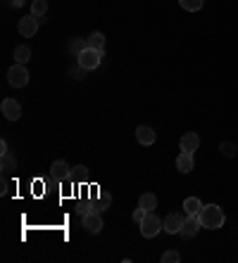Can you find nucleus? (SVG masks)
Listing matches in <instances>:
<instances>
[{"label": "nucleus", "instance_id": "nucleus-1", "mask_svg": "<svg viewBox=\"0 0 238 263\" xmlns=\"http://www.w3.org/2000/svg\"><path fill=\"white\" fill-rule=\"evenodd\" d=\"M198 218L200 223H203V228H207V230H217V228H222L224 225V209H219L217 204H205L203 209L198 211Z\"/></svg>", "mask_w": 238, "mask_h": 263}, {"label": "nucleus", "instance_id": "nucleus-2", "mask_svg": "<svg viewBox=\"0 0 238 263\" xmlns=\"http://www.w3.org/2000/svg\"><path fill=\"white\" fill-rule=\"evenodd\" d=\"M138 225H141V235L143 237H148V240H150V237H157L160 232L165 230V221H162L155 211H148L145 218H143Z\"/></svg>", "mask_w": 238, "mask_h": 263}, {"label": "nucleus", "instance_id": "nucleus-3", "mask_svg": "<svg viewBox=\"0 0 238 263\" xmlns=\"http://www.w3.org/2000/svg\"><path fill=\"white\" fill-rule=\"evenodd\" d=\"M103 57H105V50H95V47H91V45H88L81 55H76V60H79V67H81L84 71L98 69V67H100V62H103Z\"/></svg>", "mask_w": 238, "mask_h": 263}, {"label": "nucleus", "instance_id": "nucleus-4", "mask_svg": "<svg viewBox=\"0 0 238 263\" xmlns=\"http://www.w3.org/2000/svg\"><path fill=\"white\" fill-rule=\"evenodd\" d=\"M8 83L12 88H24V85L29 83V71L24 64H12L8 69Z\"/></svg>", "mask_w": 238, "mask_h": 263}, {"label": "nucleus", "instance_id": "nucleus-5", "mask_svg": "<svg viewBox=\"0 0 238 263\" xmlns=\"http://www.w3.org/2000/svg\"><path fill=\"white\" fill-rule=\"evenodd\" d=\"M17 29H19V33H22L24 38H31V36H36V31H38V17H33V15L22 17Z\"/></svg>", "mask_w": 238, "mask_h": 263}, {"label": "nucleus", "instance_id": "nucleus-6", "mask_svg": "<svg viewBox=\"0 0 238 263\" xmlns=\"http://www.w3.org/2000/svg\"><path fill=\"white\" fill-rule=\"evenodd\" d=\"M200 228H203V223H200L198 214H193V216H186V223H183V228H181L179 235H181L183 240H186V237H195Z\"/></svg>", "mask_w": 238, "mask_h": 263}, {"label": "nucleus", "instance_id": "nucleus-7", "mask_svg": "<svg viewBox=\"0 0 238 263\" xmlns=\"http://www.w3.org/2000/svg\"><path fill=\"white\" fill-rule=\"evenodd\" d=\"M183 223H186V218H183V214H169V216L165 218V230L169 232V235H179L183 228Z\"/></svg>", "mask_w": 238, "mask_h": 263}, {"label": "nucleus", "instance_id": "nucleus-8", "mask_svg": "<svg viewBox=\"0 0 238 263\" xmlns=\"http://www.w3.org/2000/svg\"><path fill=\"white\" fill-rule=\"evenodd\" d=\"M3 114H5V119H10V121H17L19 116H22V104L17 100H12V97H8V100H3Z\"/></svg>", "mask_w": 238, "mask_h": 263}, {"label": "nucleus", "instance_id": "nucleus-9", "mask_svg": "<svg viewBox=\"0 0 238 263\" xmlns=\"http://www.w3.org/2000/svg\"><path fill=\"white\" fill-rule=\"evenodd\" d=\"M69 173H71L69 164L62 162V159L53 162V166H50V176H53V178H57V180H69Z\"/></svg>", "mask_w": 238, "mask_h": 263}, {"label": "nucleus", "instance_id": "nucleus-10", "mask_svg": "<svg viewBox=\"0 0 238 263\" xmlns=\"http://www.w3.org/2000/svg\"><path fill=\"white\" fill-rule=\"evenodd\" d=\"M84 228H86L88 232H93V235L103 230V218H100V214H98V211L86 214V216H84Z\"/></svg>", "mask_w": 238, "mask_h": 263}, {"label": "nucleus", "instance_id": "nucleus-11", "mask_svg": "<svg viewBox=\"0 0 238 263\" xmlns=\"http://www.w3.org/2000/svg\"><path fill=\"white\" fill-rule=\"evenodd\" d=\"M136 140L148 147V145H152V142L157 140V133L152 131L150 126H138V128H136Z\"/></svg>", "mask_w": 238, "mask_h": 263}, {"label": "nucleus", "instance_id": "nucleus-12", "mask_svg": "<svg viewBox=\"0 0 238 263\" xmlns=\"http://www.w3.org/2000/svg\"><path fill=\"white\" fill-rule=\"evenodd\" d=\"M193 169H195L193 152H181V154L176 156V171H181V173H190Z\"/></svg>", "mask_w": 238, "mask_h": 263}, {"label": "nucleus", "instance_id": "nucleus-13", "mask_svg": "<svg viewBox=\"0 0 238 263\" xmlns=\"http://www.w3.org/2000/svg\"><path fill=\"white\" fill-rule=\"evenodd\" d=\"M181 152H195V149L200 147V138H198V133H186L181 138Z\"/></svg>", "mask_w": 238, "mask_h": 263}, {"label": "nucleus", "instance_id": "nucleus-14", "mask_svg": "<svg viewBox=\"0 0 238 263\" xmlns=\"http://www.w3.org/2000/svg\"><path fill=\"white\" fill-rule=\"evenodd\" d=\"M203 209V201L198 197H186L183 199V211H186V216H193V214H198Z\"/></svg>", "mask_w": 238, "mask_h": 263}, {"label": "nucleus", "instance_id": "nucleus-15", "mask_svg": "<svg viewBox=\"0 0 238 263\" xmlns=\"http://www.w3.org/2000/svg\"><path fill=\"white\" fill-rule=\"evenodd\" d=\"M138 206H141L143 211H155L157 209V197H155V194H141Z\"/></svg>", "mask_w": 238, "mask_h": 263}, {"label": "nucleus", "instance_id": "nucleus-16", "mask_svg": "<svg viewBox=\"0 0 238 263\" xmlns=\"http://www.w3.org/2000/svg\"><path fill=\"white\" fill-rule=\"evenodd\" d=\"M69 180L71 183H86L88 180V169L86 166H74L69 173Z\"/></svg>", "mask_w": 238, "mask_h": 263}, {"label": "nucleus", "instance_id": "nucleus-17", "mask_svg": "<svg viewBox=\"0 0 238 263\" xmlns=\"http://www.w3.org/2000/svg\"><path fill=\"white\" fill-rule=\"evenodd\" d=\"M29 60H31V50H29L26 45H17L15 47V62L17 64H26Z\"/></svg>", "mask_w": 238, "mask_h": 263}, {"label": "nucleus", "instance_id": "nucleus-18", "mask_svg": "<svg viewBox=\"0 0 238 263\" xmlns=\"http://www.w3.org/2000/svg\"><path fill=\"white\" fill-rule=\"evenodd\" d=\"M88 45L95 47V50H105V36L100 31H93L88 36Z\"/></svg>", "mask_w": 238, "mask_h": 263}, {"label": "nucleus", "instance_id": "nucleus-19", "mask_svg": "<svg viewBox=\"0 0 238 263\" xmlns=\"http://www.w3.org/2000/svg\"><path fill=\"white\" fill-rule=\"evenodd\" d=\"M48 12V3L46 0H33L31 3V15L33 17H43Z\"/></svg>", "mask_w": 238, "mask_h": 263}, {"label": "nucleus", "instance_id": "nucleus-20", "mask_svg": "<svg viewBox=\"0 0 238 263\" xmlns=\"http://www.w3.org/2000/svg\"><path fill=\"white\" fill-rule=\"evenodd\" d=\"M15 166H17V159L10 152H5L3 154V162H0V169L3 171H15Z\"/></svg>", "mask_w": 238, "mask_h": 263}, {"label": "nucleus", "instance_id": "nucleus-21", "mask_svg": "<svg viewBox=\"0 0 238 263\" xmlns=\"http://www.w3.org/2000/svg\"><path fill=\"white\" fill-rule=\"evenodd\" d=\"M69 47H71V52H74V55H81L88 47V38H74Z\"/></svg>", "mask_w": 238, "mask_h": 263}, {"label": "nucleus", "instance_id": "nucleus-22", "mask_svg": "<svg viewBox=\"0 0 238 263\" xmlns=\"http://www.w3.org/2000/svg\"><path fill=\"white\" fill-rule=\"evenodd\" d=\"M179 5L183 10H188V12H198L203 8V0H179Z\"/></svg>", "mask_w": 238, "mask_h": 263}, {"label": "nucleus", "instance_id": "nucleus-23", "mask_svg": "<svg viewBox=\"0 0 238 263\" xmlns=\"http://www.w3.org/2000/svg\"><path fill=\"white\" fill-rule=\"evenodd\" d=\"M110 201H112V197H110V194H103V199H100V201H95V204H93V206H91V209H93V211H98V214H103V211L107 209V206H110Z\"/></svg>", "mask_w": 238, "mask_h": 263}, {"label": "nucleus", "instance_id": "nucleus-24", "mask_svg": "<svg viewBox=\"0 0 238 263\" xmlns=\"http://www.w3.org/2000/svg\"><path fill=\"white\" fill-rule=\"evenodd\" d=\"M162 261H165V263H179V261H181V256H179V251L169 249V251H165V254H162Z\"/></svg>", "mask_w": 238, "mask_h": 263}, {"label": "nucleus", "instance_id": "nucleus-25", "mask_svg": "<svg viewBox=\"0 0 238 263\" xmlns=\"http://www.w3.org/2000/svg\"><path fill=\"white\" fill-rule=\"evenodd\" d=\"M219 149H222L226 156H233V154H236V147H233L231 142H222V147H219Z\"/></svg>", "mask_w": 238, "mask_h": 263}, {"label": "nucleus", "instance_id": "nucleus-26", "mask_svg": "<svg viewBox=\"0 0 238 263\" xmlns=\"http://www.w3.org/2000/svg\"><path fill=\"white\" fill-rule=\"evenodd\" d=\"M145 214H148V211H143L141 206H138V209L134 211V223H141L143 218H145Z\"/></svg>", "mask_w": 238, "mask_h": 263}, {"label": "nucleus", "instance_id": "nucleus-27", "mask_svg": "<svg viewBox=\"0 0 238 263\" xmlns=\"http://www.w3.org/2000/svg\"><path fill=\"white\" fill-rule=\"evenodd\" d=\"M5 152H8V142L3 140V142H0V154H5Z\"/></svg>", "mask_w": 238, "mask_h": 263}, {"label": "nucleus", "instance_id": "nucleus-28", "mask_svg": "<svg viewBox=\"0 0 238 263\" xmlns=\"http://www.w3.org/2000/svg\"><path fill=\"white\" fill-rule=\"evenodd\" d=\"M24 3H26V0H12V5H15V8H22Z\"/></svg>", "mask_w": 238, "mask_h": 263}]
</instances>
